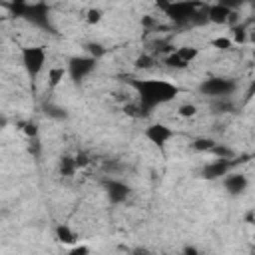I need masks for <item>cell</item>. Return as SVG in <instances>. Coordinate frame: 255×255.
<instances>
[{
    "label": "cell",
    "mask_w": 255,
    "mask_h": 255,
    "mask_svg": "<svg viewBox=\"0 0 255 255\" xmlns=\"http://www.w3.org/2000/svg\"><path fill=\"white\" fill-rule=\"evenodd\" d=\"M129 86L133 88L135 100L139 102L145 116H149L155 108L173 102L179 94V86L159 78H135L129 82Z\"/></svg>",
    "instance_id": "cell-1"
},
{
    "label": "cell",
    "mask_w": 255,
    "mask_h": 255,
    "mask_svg": "<svg viewBox=\"0 0 255 255\" xmlns=\"http://www.w3.org/2000/svg\"><path fill=\"white\" fill-rule=\"evenodd\" d=\"M10 12L12 16L28 22L30 26L48 32V34H56V26L52 20V8L46 0H12L10 2Z\"/></svg>",
    "instance_id": "cell-2"
},
{
    "label": "cell",
    "mask_w": 255,
    "mask_h": 255,
    "mask_svg": "<svg viewBox=\"0 0 255 255\" xmlns=\"http://www.w3.org/2000/svg\"><path fill=\"white\" fill-rule=\"evenodd\" d=\"M203 4L199 0H173L165 8V16L175 24V26H193L197 14L201 12Z\"/></svg>",
    "instance_id": "cell-3"
},
{
    "label": "cell",
    "mask_w": 255,
    "mask_h": 255,
    "mask_svg": "<svg viewBox=\"0 0 255 255\" xmlns=\"http://www.w3.org/2000/svg\"><path fill=\"white\" fill-rule=\"evenodd\" d=\"M46 58H48V52L44 46H24L20 50V62H22V68L24 72L28 74V78L32 82H36L40 78V74L44 72L46 68Z\"/></svg>",
    "instance_id": "cell-4"
},
{
    "label": "cell",
    "mask_w": 255,
    "mask_h": 255,
    "mask_svg": "<svg viewBox=\"0 0 255 255\" xmlns=\"http://www.w3.org/2000/svg\"><path fill=\"white\" fill-rule=\"evenodd\" d=\"M199 94L213 100V98H231L237 90V82L233 78H227V76H211V78H205L201 80L199 84Z\"/></svg>",
    "instance_id": "cell-5"
},
{
    "label": "cell",
    "mask_w": 255,
    "mask_h": 255,
    "mask_svg": "<svg viewBox=\"0 0 255 255\" xmlns=\"http://www.w3.org/2000/svg\"><path fill=\"white\" fill-rule=\"evenodd\" d=\"M96 68H98V58H94V56H90V54H86V56H72V58L68 60V66H66L68 78H70L74 84L84 82Z\"/></svg>",
    "instance_id": "cell-6"
},
{
    "label": "cell",
    "mask_w": 255,
    "mask_h": 255,
    "mask_svg": "<svg viewBox=\"0 0 255 255\" xmlns=\"http://www.w3.org/2000/svg\"><path fill=\"white\" fill-rule=\"evenodd\" d=\"M102 189H104V193H106V197H108V201L112 205H122L131 195V187L126 181L118 179V177H106V179H102Z\"/></svg>",
    "instance_id": "cell-7"
},
{
    "label": "cell",
    "mask_w": 255,
    "mask_h": 255,
    "mask_svg": "<svg viewBox=\"0 0 255 255\" xmlns=\"http://www.w3.org/2000/svg\"><path fill=\"white\" fill-rule=\"evenodd\" d=\"M231 165H233V163H231V159H225V157H215L213 161H207V163L201 167L199 175H201L203 179H207V181L223 179V177L229 173Z\"/></svg>",
    "instance_id": "cell-8"
},
{
    "label": "cell",
    "mask_w": 255,
    "mask_h": 255,
    "mask_svg": "<svg viewBox=\"0 0 255 255\" xmlns=\"http://www.w3.org/2000/svg\"><path fill=\"white\" fill-rule=\"evenodd\" d=\"M143 135H145V139L151 141L153 145L163 147V145L173 137V129H171L169 126H165V124H149V126L145 128Z\"/></svg>",
    "instance_id": "cell-9"
},
{
    "label": "cell",
    "mask_w": 255,
    "mask_h": 255,
    "mask_svg": "<svg viewBox=\"0 0 255 255\" xmlns=\"http://www.w3.org/2000/svg\"><path fill=\"white\" fill-rule=\"evenodd\" d=\"M249 187V179L245 173H227L223 177V189L227 191V195L231 197H239L247 191Z\"/></svg>",
    "instance_id": "cell-10"
},
{
    "label": "cell",
    "mask_w": 255,
    "mask_h": 255,
    "mask_svg": "<svg viewBox=\"0 0 255 255\" xmlns=\"http://www.w3.org/2000/svg\"><path fill=\"white\" fill-rule=\"evenodd\" d=\"M231 12H235V10H229V8H225L223 4H219V2H213V4H207V6H205L207 22H211V24H215V26L229 24Z\"/></svg>",
    "instance_id": "cell-11"
},
{
    "label": "cell",
    "mask_w": 255,
    "mask_h": 255,
    "mask_svg": "<svg viewBox=\"0 0 255 255\" xmlns=\"http://www.w3.org/2000/svg\"><path fill=\"white\" fill-rule=\"evenodd\" d=\"M78 161H76V155H70V153H64L60 159H58V173L62 177H72L76 171H78Z\"/></svg>",
    "instance_id": "cell-12"
},
{
    "label": "cell",
    "mask_w": 255,
    "mask_h": 255,
    "mask_svg": "<svg viewBox=\"0 0 255 255\" xmlns=\"http://www.w3.org/2000/svg\"><path fill=\"white\" fill-rule=\"evenodd\" d=\"M54 233H56V239L60 243H66V245H74L78 241V233L68 223H58L56 229H54Z\"/></svg>",
    "instance_id": "cell-13"
},
{
    "label": "cell",
    "mask_w": 255,
    "mask_h": 255,
    "mask_svg": "<svg viewBox=\"0 0 255 255\" xmlns=\"http://www.w3.org/2000/svg\"><path fill=\"white\" fill-rule=\"evenodd\" d=\"M209 108H211V114H231L235 106L231 98H213L209 100Z\"/></svg>",
    "instance_id": "cell-14"
},
{
    "label": "cell",
    "mask_w": 255,
    "mask_h": 255,
    "mask_svg": "<svg viewBox=\"0 0 255 255\" xmlns=\"http://www.w3.org/2000/svg\"><path fill=\"white\" fill-rule=\"evenodd\" d=\"M66 74H68V70H64V68H60V66L50 68V70H48V88H50V90L58 88Z\"/></svg>",
    "instance_id": "cell-15"
},
{
    "label": "cell",
    "mask_w": 255,
    "mask_h": 255,
    "mask_svg": "<svg viewBox=\"0 0 255 255\" xmlns=\"http://www.w3.org/2000/svg\"><path fill=\"white\" fill-rule=\"evenodd\" d=\"M217 145V141L213 139V137H195L193 141H191V147L195 149V151H209L211 153V149Z\"/></svg>",
    "instance_id": "cell-16"
},
{
    "label": "cell",
    "mask_w": 255,
    "mask_h": 255,
    "mask_svg": "<svg viewBox=\"0 0 255 255\" xmlns=\"http://www.w3.org/2000/svg\"><path fill=\"white\" fill-rule=\"evenodd\" d=\"M175 54H177L185 64H191V62L197 58L199 50L193 48V46H179V48H175Z\"/></svg>",
    "instance_id": "cell-17"
},
{
    "label": "cell",
    "mask_w": 255,
    "mask_h": 255,
    "mask_svg": "<svg viewBox=\"0 0 255 255\" xmlns=\"http://www.w3.org/2000/svg\"><path fill=\"white\" fill-rule=\"evenodd\" d=\"M44 112H46V116H50V118H54V120H66V118H68L66 108L56 106V104H52V102L44 104Z\"/></svg>",
    "instance_id": "cell-18"
},
{
    "label": "cell",
    "mask_w": 255,
    "mask_h": 255,
    "mask_svg": "<svg viewBox=\"0 0 255 255\" xmlns=\"http://www.w3.org/2000/svg\"><path fill=\"white\" fill-rule=\"evenodd\" d=\"M165 64L169 66V68H175V70H183V68H187L189 64H185L177 54H175V50L171 52V54H167L165 56Z\"/></svg>",
    "instance_id": "cell-19"
},
{
    "label": "cell",
    "mask_w": 255,
    "mask_h": 255,
    "mask_svg": "<svg viewBox=\"0 0 255 255\" xmlns=\"http://www.w3.org/2000/svg\"><path fill=\"white\" fill-rule=\"evenodd\" d=\"M153 64H155V58L151 54H141V56L135 58V68L137 70H149Z\"/></svg>",
    "instance_id": "cell-20"
},
{
    "label": "cell",
    "mask_w": 255,
    "mask_h": 255,
    "mask_svg": "<svg viewBox=\"0 0 255 255\" xmlns=\"http://www.w3.org/2000/svg\"><path fill=\"white\" fill-rule=\"evenodd\" d=\"M20 128L22 131L28 135V137H38V124L36 122H20Z\"/></svg>",
    "instance_id": "cell-21"
},
{
    "label": "cell",
    "mask_w": 255,
    "mask_h": 255,
    "mask_svg": "<svg viewBox=\"0 0 255 255\" xmlns=\"http://www.w3.org/2000/svg\"><path fill=\"white\" fill-rule=\"evenodd\" d=\"M211 153L215 155V157H225V159H233V149H229V147H225L223 143H217L213 149H211Z\"/></svg>",
    "instance_id": "cell-22"
},
{
    "label": "cell",
    "mask_w": 255,
    "mask_h": 255,
    "mask_svg": "<svg viewBox=\"0 0 255 255\" xmlns=\"http://www.w3.org/2000/svg\"><path fill=\"white\" fill-rule=\"evenodd\" d=\"M177 114H179L181 118H193V116L197 114V106H195V104H181V106L177 108Z\"/></svg>",
    "instance_id": "cell-23"
},
{
    "label": "cell",
    "mask_w": 255,
    "mask_h": 255,
    "mask_svg": "<svg viewBox=\"0 0 255 255\" xmlns=\"http://www.w3.org/2000/svg\"><path fill=\"white\" fill-rule=\"evenodd\" d=\"M102 18H104V12H102L100 8H90V10L86 12L88 24H98V22H102Z\"/></svg>",
    "instance_id": "cell-24"
},
{
    "label": "cell",
    "mask_w": 255,
    "mask_h": 255,
    "mask_svg": "<svg viewBox=\"0 0 255 255\" xmlns=\"http://www.w3.org/2000/svg\"><path fill=\"white\" fill-rule=\"evenodd\" d=\"M28 151L32 153V157H40V151H42V145H40V139L38 137H28Z\"/></svg>",
    "instance_id": "cell-25"
},
{
    "label": "cell",
    "mask_w": 255,
    "mask_h": 255,
    "mask_svg": "<svg viewBox=\"0 0 255 255\" xmlns=\"http://www.w3.org/2000/svg\"><path fill=\"white\" fill-rule=\"evenodd\" d=\"M211 46H213V48H217V50H229V48L233 46V42H231L229 38L219 36V38H213V40H211Z\"/></svg>",
    "instance_id": "cell-26"
},
{
    "label": "cell",
    "mask_w": 255,
    "mask_h": 255,
    "mask_svg": "<svg viewBox=\"0 0 255 255\" xmlns=\"http://www.w3.org/2000/svg\"><path fill=\"white\" fill-rule=\"evenodd\" d=\"M215 2H219V4H223L225 8H229V10H239L241 6H245V0H215Z\"/></svg>",
    "instance_id": "cell-27"
},
{
    "label": "cell",
    "mask_w": 255,
    "mask_h": 255,
    "mask_svg": "<svg viewBox=\"0 0 255 255\" xmlns=\"http://www.w3.org/2000/svg\"><path fill=\"white\" fill-rule=\"evenodd\" d=\"M86 50H88V54H90V56H94V58H100V56L106 52L100 44H94V42H92V44H86Z\"/></svg>",
    "instance_id": "cell-28"
},
{
    "label": "cell",
    "mask_w": 255,
    "mask_h": 255,
    "mask_svg": "<svg viewBox=\"0 0 255 255\" xmlns=\"http://www.w3.org/2000/svg\"><path fill=\"white\" fill-rule=\"evenodd\" d=\"M76 161H78V167H84V165L90 163V155L86 151H78L76 153Z\"/></svg>",
    "instance_id": "cell-29"
},
{
    "label": "cell",
    "mask_w": 255,
    "mask_h": 255,
    "mask_svg": "<svg viewBox=\"0 0 255 255\" xmlns=\"http://www.w3.org/2000/svg\"><path fill=\"white\" fill-rule=\"evenodd\" d=\"M171 2H173V0H155V6H157L161 12H165V8H167Z\"/></svg>",
    "instance_id": "cell-30"
},
{
    "label": "cell",
    "mask_w": 255,
    "mask_h": 255,
    "mask_svg": "<svg viewBox=\"0 0 255 255\" xmlns=\"http://www.w3.org/2000/svg\"><path fill=\"white\" fill-rule=\"evenodd\" d=\"M88 251H90L88 247H74L72 249V253H88Z\"/></svg>",
    "instance_id": "cell-31"
},
{
    "label": "cell",
    "mask_w": 255,
    "mask_h": 255,
    "mask_svg": "<svg viewBox=\"0 0 255 255\" xmlns=\"http://www.w3.org/2000/svg\"><path fill=\"white\" fill-rule=\"evenodd\" d=\"M185 253H195V247H185Z\"/></svg>",
    "instance_id": "cell-32"
},
{
    "label": "cell",
    "mask_w": 255,
    "mask_h": 255,
    "mask_svg": "<svg viewBox=\"0 0 255 255\" xmlns=\"http://www.w3.org/2000/svg\"><path fill=\"white\" fill-rule=\"evenodd\" d=\"M247 2H249V4H255V0H245V4H247Z\"/></svg>",
    "instance_id": "cell-33"
}]
</instances>
